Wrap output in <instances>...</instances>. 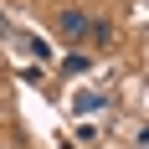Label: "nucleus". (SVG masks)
I'll use <instances>...</instances> for the list:
<instances>
[{"mask_svg":"<svg viewBox=\"0 0 149 149\" xmlns=\"http://www.w3.org/2000/svg\"><path fill=\"white\" fill-rule=\"evenodd\" d=\"M93 41H98V46H113V41H118V31H113V26H108V21H93Z\"/></svg>","mask_w":149,"mask_h":149,"instance_id":"obj_2","label":"nucleus"},{"mask_svg":"<svg viewBox=\"0 0 149 149\" xmlns=\"http://www.w3.org/2000/svg\"><path fill=\"white\" fill-rule=\"evenodd\" d=\"M98 103H103L98 93H77V98H72V108H77V113H93V108H98Z\"/></svg>","mask_w":149,"mask_h":149,"instance_id":"obj_3","label":"nucleus"},{"mask_svg":"<svg viewBox=\"0 0 149 149\" xmlns=\"http://www.w3.org/2000/svg\"><path fill=\"white\" fill-rule=\"evenodd\" d=\"M88 26H93L88 10H77V5L57 10V36H62V41H82V36H88Z\"/></svg>","mask_w":149,"mask_h":149,"instance_id":"obj_1","label":"nucleus"},{"mask_svg":"<svg viewBox=\"0 0 149 149\" xmlns=\"http://www.w3.org/2000/svg\"><path fill=\"white\" fill-rule=\"evenodd\" d=\"M62 72H67V77H72V72H88V57H77V52H72V57L62 62Z\"/></svg>","mask_w":149,"mask_h":149,"instance_id":"obj_4","label":"nucleus"}]
</instances>
